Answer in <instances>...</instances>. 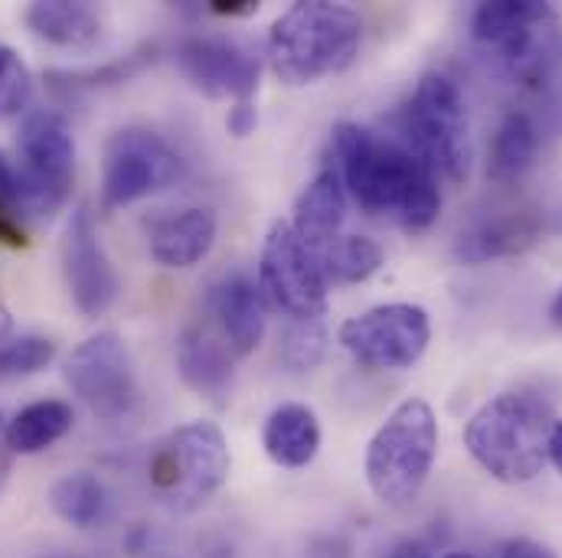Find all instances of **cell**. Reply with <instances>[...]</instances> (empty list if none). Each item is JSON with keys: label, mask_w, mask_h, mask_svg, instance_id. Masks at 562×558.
<instances>
[{"label": "cell", "mask_w": 562, "mask_h": 558, "mask_svg": "<svg viewBox=\"0 0 562 558\" xmlns=\"http://www.w3.org/2000/svg\"><path fill=\"white\" fill-rule=\"evenodd\" d=\"M547 13L553 10L543 0H484L471 16V36L494 53Z\"/></svg>", "instance_id": "obj_24"}, {"label": "cell", "mask_w": 562, "mask_h": 558, "mask_svg": "<svg viewBox=\"0 0 562 558\" xmlns=\"http://www.w3.org/2000/svg\"><path fill=\"white\" fill-rule=\"evenodd\" d=\"M438 454V421L428 402L406 399L367 444V483L383 506H409L422 493Z\"/></svg>", "instance_id": "obj_5"}, {"label": "cell", "mask_w": 562, "mask_h": 558, "mask_svg": "<svg viewBox=\"0 0 562 558\" xmlns=\"http://www.w3.org/2000/svg\"><path fill=\"white\" fill-rule=\"evenodd\" d=\"M76 186V140L59 112H30L16 135V203L20 213L49 219Z\"/></svg>", "instance_id": "obj_7"}, {"label": "cell", "mask_w": 562, "mask_h": 558, "mask_svg": "<svg viewBox=\"0 0 562 558\" xmlns=\"http://www.w3.org/2000/svg\"><path fill=\"white\" fill-rule=\"evenodd\" d=\"M177 369L183 383L203 399H226L233 389V350L206 320L190 323L177 340Z\"/></svg>", "instance_id": "obj_17"}, {"label": "cell", "mask_w": 562, "mask_h": 558, "mask_svg": "<svg viewBox=\"0 0 562 558\" xmlns=\"http://www.w3.org/2000/svg\"><path fill=\"white\" fill-rule=\"evenodd\" d=\"M69 389L105 421L125 419L138 402V379L128 346L119 333H95L79 343L66 363Z\"/></svg>", "instance_id": "obj_11"}, {"label": "cell", "mask_w": 562, "mask_h": 558, "mask_svg": "<svg viewBox=\"0 0 562 558\" xmlns=\"http://www.w3.org/2000/svg\"><path fill=\"white\" fill-rule=\"evenodd\" d=\"M76 424V412L63 399H40L20 409L3 428V441L13 454H43L63 441Z\"/></svg>", "instance_id": "obj_22"}, {"label": "cell", "mask_w": 562, "mask_h": 558, "mask_svg": "<svg viewBox=\"0 0 562 558\" xmlns=\"http://www.w3.org/2000/svg\"><path fill=\"white\" fill-rule=\"evenodd\" d=\"M340 346L370 369H409L431 340L428 310L419 304H380L344 320Z\"/></svg>", "instance_id": "obj_8"}, {"label": "cell", "mask_w": 562, "mask_h": 558, "mask_svg": "<svg viewBox=\"0 0 562 558\" xmlns=\"http://www.w3.org/2000/svg\"><path fill=\"white\" fill-rule=\"evenodd\" d=\"M547 460L557 467L562 474V421L553 424V431H550V444H547Z\"/></svg>", "instance_id": "obj_35"}, {"label": "cell", "mask_w": 562, "mask_h": 558, "mask_svg": "<svg viewBox=\"0 0 562 558\" xmlns=\"http://www.w3.org/2000/svg\"><path fill=\"white\" fill-rule=\"evenodd\" d=\"M314 255L327 284H360L383 265V249L370 236H337Z\"/></svg>", "instance_id": "obj_26"}, {"label": "cell", "mask_w": 562, "mask_h": 558, "mask_svg": "<svg viewBox=\"0 0 562 558\" xmlns=\"http://www.w3.org/2000/svg\"><path fill=\"white\" fill-rule=\"evenodd\" d=\"M180 173L177 150L150 128H122L105 144L102 206L122 209L170 186Z\"/></svg>", "instance_id": "obj_10"}, {"label": "cell", "mask_w": 562, "mask_h": 558, "mask_svg": "<svg viewBox=\"0 0 562 558\" xmlns=\"http://www.w3.org/2000/svg\"><path fill=\"white\" fill-rule=\"evenodd\" d=\"M63 278L82 317H102L122 291L119 272L102 246L89 209H76L63 236Z\"/></svg>", "instance_id": "obj_13"}, {"label": "cell", "mask_w": 562, "mask_h": 558, "mask_svg": "<svg viewBox=\"0 0 562 558\" xmlns=\"http://www.w3.org/2000/svg\"><path fill=\"white\" fill-rule=\"evenodd\" d=\"M334 170L367 216H396L406 232H425L441 213L438 176L403 140L340 122L334 128Z\"/></svg>", "instance_id": "obj_1"}, {"label": "cell", "mask_w": 562, "mask_h": 558, "mask_svg": "<svg viewBox=\"0 0 562 558\" xmlns=\"http://www.w3.org/2000/svg\"><path fill=\"white\" fill-rule=\"evenodd\" d=\"M26 26L59 49H95L105 36V23L95 7L76 0H36L23 10Z\"/></svg>", "instance_id": "obj_20"}, {"label": "cell", "mask_w": 562, "mask_h": 558, "mask_svg": "<svg viewBox=\"0 0 562 558\" xmlns=\"http://www.w3.org/2000/svg\"><path fill=\"white\" fill-rule=\"evenodd\" d=\"M256 125H259V115H256V109H252L249 102H239L236 109H229V118H226L229 135H236V138H249V135L256 132Z\"/></svg>", "instance_id": "obj_31"}, {"label": "cell", "mask_w": 562, "mask_h": 558, "mask_svg": "<svg viewBox=\"0 0 562 558\" xmlns=\"http://www.w3.org/2000/svg\"><path fill=\"white\" fill-rule=\"evenodd\" d=\"M33 99V76L16 49L0 46V122L26 112Z\"/></svg>", "instance_id": "obj_29"}, {"label": "cell", "mask_w": 562, "mask_h": 558, "mask_svg": "<svg viewBox=\"0 0 562 558\" xmlns=\"http://www.w3.org/2000/svg\"><path fill=\"white\" fill-rule=\"evenodd\" d=\"M177 66L196 92L210 99H236V105L256 95L262 76L259 56L246 43L226 36H193L180 43Z\"/></svg>", "instance_id": "obj_12"}, {"label": "cell", "mask_w": 562, "mask_h": 558, "mask_svg": "<svg viewBox=\"0 0 562 558\" xmlns=\"http://www.w3.org/2000/svg\"><path fill=\"white\" fill-rule=\"evenodd\" d=\"M56 356L49 337H20L0 346V379H23L43 373Z\"/></svg>", "instance_id": "obj_28"}, {"label": "cell", "mask_w": 562, "mask_h": 558, "mask_svg": "<svg viewBox=\"0 0 562 558\" xmlns=\"http://www.w3.org/2000/svg\"><path fill=\"white\" fill-rule=\"evenodd\" d=\"M438 558H474V556H468V553H448V556H438Z\"/></svg>", "instance_id": "obj_39"}, {"label": "cell", "mask_w": 562, "mask_h": 558, "mask_svg": "<svg viewBox=\"0 0 562 558\" xmlns=\"http://www.w3.org/2000/svg\"><path fill=\"white\" fill-rule=\"evenodd\" d=\"M344 219H347V190L330 163L297 196L291 229L311 252H321L327 242H334L340 236Z\"/></svg>", "instance_id": "obj_18"}, {"label": "cell", "mask_w": 562, "mask_h": 558, "mask_svg": "<svg viewBox=\"0 0 562 558\" xmlns=\"http://www.w3.org/2000/svg\"><path fill=\"white\" fill-rule=\"evenodd\" d=\"M543 236V216L533 209H520V213H507V216H494L474 229H468L458 246L454 255L464 265H484L494 259H510L527 252L530 246H537Z\"/></svg>", "instance_id": "obj_19"}, {"label": "cell", "mask_w": 562, "mask_h": 558, "mask_svg": "<svg viewBox=\"0 0 562 558\" xmlns=\"http://www.w3.org/2000/svg\"><path fill=\"white\" fill-rule=\"evenodd\" d=\"M501 558H557V556H553L547 546L533 543V539H514V543H507V546H504Z\"/></svg>", "instance_id": "obj_32"}, {"label": "cell", "mask_w": 562, "mask_h": 558, "mask_svg": "<svg viewBox=\"0 0 562 558\" xmlns=\"http://www.w3.org/2000/svg\"><path fill=\"white\" fill-rule=\"evenodd\" d=\"M497 72L527 89L547 86L562 69V20L557 13H547L533 26H527L517 39L494 49Z\"/></svg>", "instance_id": "obj_16"}, {"label": "cell", "mask_w": 562, "mask_h": 558, "mask_svg": "<svg viewBox=\"0 0 562 558\" xmlns=\"http://www.w3.org/2000/svg\"><path fill=\"white\" fill-rule=\"evenodd\" d=\"M7 327H10V320H7V314L0 310V340H3V333H7Z\"/></svg>", "instance_id": "obj_38"}, {"label": "cell", "mask_w": 562, "mask_h": 558, "mask_svg": "<svg viewBox=\"0 0 562 558\" xmlns=\"http://www.w3.org/2000/svg\"><path fill=\"white\" fill-rule=\"evenodd\" d=\"M49 506L63 523L76 529H92L109 513V490L95 474H66L49 487Z\"/></svg>", "instance_id": "obj_25"}, {"label": "cell", "mask_w": 562, "mask_h": 558, "mask_svg": "<svg viewBox=\"0 0 562 558\" xmlns=\"http://www.w3.org/2000/svg\"><path fill=\"white\" fill-rule=\"evenodd\" d=\"M213 320L229 343L233 356H249L266 340L269 304L256 281L243 272H233L213 287Z\"/></svg>", "instance_id": "obj_14"}, {"label": "cell", "mask_w": 562, "mask_h": 558, "mask_svg": "<svg viewBox=\"0 0 562 558\" xmlns=\"http://www.w3.org/2000/svg\"><path fill=\"white\" fill-rule=\"evenodd\" d=\"M550 320L557 323L562 330V287L557 291V297H553V304H550Z\"/></svg>", "instance_id": "obj_37"}, {"label": "cell", "mask_w": 562, "mask_h": 558, "mask_svg": "<svg viewBox=\"0 0 562 558\" xmlns=\"http://www.w3.org/2000/svg\"><path fill=\"white\" fill-rule=\"evenodd\" d=\"M10 447H7V441L0 437V487H3V480H7V474H10Z\"/></svg>", "instance_id": "obj_36"}, {"label": "cell", "mask_w": 562, "mask_h": 558, "mask_svg": "<svg viewBox=\"0 0 562 558\" xmlns=\"http://www.w3.org/2000/svg\"><path fill=\"white\" fill-rule=\"evenodd\" d=\"M233 457L213 421H190L170 431L147 457V483L173 513H193L229 480Z\"/></svg>", "instance_id": "obj_4"}, {"label": "cell", "mask_w": 562, "mask_h": 558, "mask_svg": "<svg viewBox=\"0 0 562 558\" xmlns=\"http://www.w3.org/2000/svg\"><path fill=\"white\" fill-rule=\"evenodd\" d=\"M20 213L16 203V167L7 160V153H0V216H13Z\"/></svg>", "instance_id": "obj_30"}, {"label": "cell", "mask_w": 562, "mask_h": 558, "mask_svg": "<svg viewBox=\"0 0 562 558\" xmlns=\"http://www.w3.org/2000/svg\"><path fill=\"white\" fill-rule=\"evenodd\" d=\"M210 10L213 13H223V16H246V13H256L259 10V3H252V0H213L210 3Z\"/></svg>", "instance_id": "obj_33"}, {"label": "cell", "mask_w": 562, "mask_h": 558, "mask_svg": "<svg viewBox=\"0 0 562 558\" xmlns=\"http://www.w3.org/2000/svg\"><path fill=\"white\" fill-rule=\"evenodd\" d=\"M383 558H431V556H428V546H425V543H419V539H406V543L393 546V549H390Z\"/></svg>", "instance_id": "obj_34"}, {"label": "cell", "mask_w": 562, "mask_h": 558, "mask_svg": "<svg viewBox=\"0 0 562 558\" xmlns=\"http://www.w3.org/2000/svg\"><path fill=\"white\" fill-rule=\"evenodd\" d=\"M262 447L279 467H288V470L307 467L321 451V421L314 415V409H307L301 402L279 406L266 419Z\"/></svg>", "instance_id": "obj_21"}, {"label": "cell", "mask_w": 562, "mask_h": 558, "mask_svg": "<svg viewBox=\"0 0 562 558\" xmlns=\"http://www.w3.org/2000/svg\"><path fill=\"white\" fill-rule=\"evenodd\" d=\"M540 132L527 112H510L494 132L487 153V176L494 183H517L537 160Z\"/></svg>", "instance_id": "obj_23"}, {"label": "cell", "mask_w": 562, "mask_h": 558, "mask_svg": "<svg viewBox=\"0 0 562 558\" xmlns=\"http://www.w3.org/2000/svg\"><path fill=\"white\" fill-rule=\"evenodd\" d=\"M403 144L422 163L451 183H464L471 173V138H468V112L461 89L441 76H422L413 99L400 112Z\"/></svg>", "instance_id": "obj_6"}, {"label": "cell", "mask_w": 562, "mask_h": 558, "mask_svg": "<svg viewBox=\"0 0 562 558\" xmlns=\"http://www.w3.org/2000/svg\"><path fill=\"white\" fill-rule=\"evenodd\" d=\"M259 287L291 320H321L327 310V281L317 255L297 239L291 223H272L262 242Z\"/></svg>", "instance_id": "obj_9"}, {"label": "cell", "mask_w": 562, "mask_h": 558, "mask_svg": "<svg viewBox=\"0 0 562 558\" xmlns=\"http://www.w3.org/2000/svg\"><path fill=\"white\" fill-rule=\"evenodd\" d=\"M216 213L203 206L177 209L170 216H157L147 226V252L164 269H193L216 246Z\"/></svg>", "instance_id": "obj_15"}, {"label": "cell", "mask_w": 562, "mask_h": 558, "mask_svg": "<svg viewBox=\"0 0 562 558\" xmlns=\"http://www.w3.org/2000/svg\"><path fill=\"white\" fill-rule=\"evenodd\" d=\"M327 330L324 320H291V327L281 333V360L294 373L314 369L324 356Z\"/></svg>", "instance_id": "obj_27"}, {"label": "cell", "mask_w": 562, "mask_h": 558, "mask_svg": "<svg viewBox=\"0 0 562 558\" xmlns=\"http://www.w3.org/2000/svg\"><path fill=\"white\" fill-rule=\"evenodd\" d=\"M553 409L530 392H504L464 424L468 454L501 483H530L547 464Z\"/></svg>", "instance_id": "obj_3"}, {"label": "cell", "mask_w": 562, "mask_h": 558, "mask_svg": "<svg viewBox=\"0 0 562 558\" xmlns=\"http://www.w3.org/2000/svg\"><path fill=\"white\" fill-rule=\"evenodd\" d=\"M363 20L330 0H297L269 30V62L284 86H311L350 69L360 56Z\"/></svg>", "instance_id": "obj_2"}]
</instances>
